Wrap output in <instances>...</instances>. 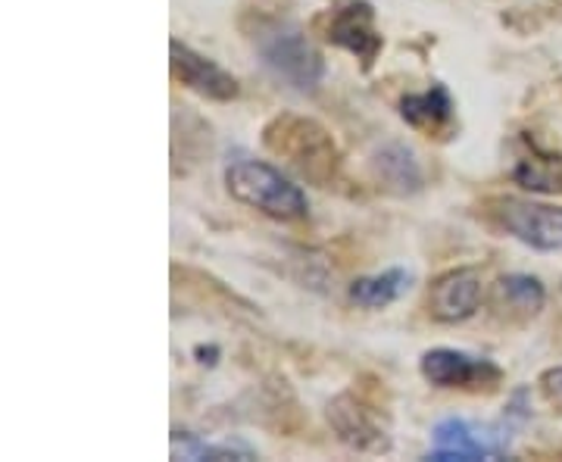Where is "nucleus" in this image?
Segmentation results:
<instances>
[{
  "mask_svg": "<svg viewBox=\"0 0 562 462\" xmlns=\"http://www.w3.org/2000/svg\"><path fill=\"white\" fill-rule=\"evenodd\" d=\"M244 35L257 50L262 66L288 88L313 94L325 79V60L297 22L250 13L244 20Z\"/></svg>",
  "mask_w": 562,
  "mask_h": 462,
  "instance_id": "obj_1",
  "label": "nucleus"
},
{
  "mask_svg": "<svg viewBox=\"0 0 562 462\" xmlns=\"http://www.w3.org/2000/svg\"><path fill=\"white\" fill-rule=\"evenodd\" d=\"M262 147L291 172L316 188H331L341 172V150L331 132L313 116L279 113L262 125Z\"/></svg>",
  "mask_w": 562,
  "mask_h": 462,
  "instance_id": "obj_2",
  "label": "nucleus"
},
{
  "mask_svg": "<svg viewBox=\"0 0 562 462\" xmlns=\"http://www.w3.org/2000/svg\"><path fill=\"white\" fill-rule=\"evenodd\" d=\"M225 191L244 206L276 222H297L310 213L301 184L262 160H238L225 169Z\"/></svg>",
  "mask_w": 562,
  "mask_h": 462,
  "instance_id": "obj_3",
  "label": "nucleus"
},
{
  "mask_svg": "<svg viewBox=\"0 0 562 462\" xmlns=\"http://www.w3.org/2000/svg\"><path fill=\"white\" fill-rule=\"evenodd\" d=\"M491 222L531 250L560 253L562 250V206L525 201V198H494L487 201Z\"/></svg>",
  "mask_w": 562,
  "mask_h": 462,
  "instance_id": "obj_4",
  "label": "nucleus"
},
{
  "mask_svg": "<svg viewBox=\"0 0 562 462\" xmlns=\"http://www.w3.org/2000/svg\"><path fill=\"white\" fill-rule=\"evenodd\" d=\"M316 25H319L322 38L347 50L350 57H357L366 72L382 54L384 38L375 25V10L369 0H338L335 7L322 13Z\"/></svg>",
  "mask_w": 562,
  "mask_h": 462,
  "instance_id": "obj_5",
  "label": "nucleus"
},
{
  "mask_svg": "<svg viewBox=\"0 0 562 462\" xmlns=\"http://www.w3.org/2000/svg\"><path fill=\"white\" fill-rule=\"evenodd\" d=\"M422 379L443 391H494L503 382V369L487 357H475L453 347H435L425 350L419 360Z\"/></svg>",
  "mask_w": 562,
  "mask_h": 462,
  "instance_id": "obj_6",
  "label": "nucleus"
},
{
  "mask_svg": "<svg viewBox=\"0 0 562 462\" xmlns=\"http://www.w3.org/2000/svg\"><path fill=\"white\" fill-rule=\"evenodd\" d=\"M509 438L497 425H475L460 416H450L431 428V450L428 460L438 462H475L494 460L506 453Z\"/></svg>",
  "mask_w": 562,
  "mask_h": 462,
  "instance_id": "obj_7",
  "label": "nucleus"
},
{
  "mask_svg": "<svg viewBox=\"0 0 562 462\" xmlns=\"http://www.w3.org/2000/svg\"><path fill=\"white\" fill-rule=\"evenodd\" d=\"M169 69H172V79L179 81L181 88H188L191 94H198L203 101L228 103L241 94V84L228 69H222L216 60L198 54L194 47L181 44L179 38L169 41Z\"/></svg>",
  "mask_w": 562,
  "mask_h": 462,
  "instance_id": "obj_8",
  "label": "nucleus"
},
{
  "mask_svg": "<svg viewBox=\"0 0 562 462\" xmlns=\"http://www.w3.org/2000/svg\"><path fill=\"white\" fill-rule=\"evenodd\" d=\"M325 419L331 425L335 438L347 447V450H357V453H387L391 450V435L379 419H375V409H369L357 394H338L335 401L328 403L325 409Z\"/></svg>",
  "mask_w": 562,
  "mask_h": 462,
  "instance_id": "obj_9",
  "label": "nucleus"
},
{
  "mask_svg": "<svg viewBox=\"0 0 562 462\" xmlns=\"http://www.w3.org/2000/svg\"><path fill=\"white\" fill-rule=\"evenodd\" d=\"M479 306H482V272L472 266L447 269L428 288V316L441 325L472 319Z\"/></svg>",
  "mask_w": 562,
  "mask_h": 462,
  "instance_id": "obj_10",
  "label": "nucleus"
},
{
  "mask_svg": "<svg viewBox=\"0 0 562 462\" xmlns=\"http://www.w3.org/2000/svg\"><path fill=\"white\" fill-rule=\"evenodd\" d=\"M401 120L425 138H443L457 122V103L443 84H431L403 98Z\"/></svg>",
  "mask_w": 562,
  "mask_h": 462,
  "instance_id": "obj_11",
  "label": "nucleus"
},
{
  "mask_svg": "<svg viewBox=\"0 0 562 462\" xmlns=\"http://www.w3.org/2000/svg\"><path fill=\"white\" fill-rule=\"evenodd\" d=\"M372 172H375V181L391 194H416L422 188L419 162L413 157V150L403 144L382 147L372 160Z\"/></svg>",
  "mask_w": 562,
  "mask_h": 462,
  "instance_id": "obj_12",
  "label": "nucleus"
},
{
  "mask_svg": "<svg viewBox=\"0 0 562 462\" xmlns=\"http://www.w3.org/2000/svg\"><path fill=\"white\" fill-rule=\"evenodd\" d=\"M406 291H409V272L394 266V269L357 279L350 284V301L357 303L360 309H384V306L401 301Z\"/></svg>",
  "mask_w": 562,
  "mask_h": 462,
  "instance_id": "obj_13",
  "label": "nucleus"
},
{
  "mask_svg": "<svg viewBox=\"0 0 562 462\" xmlns=\"http://www.w3.org/2000/svg\"><path fill=\"white\" fill-rule=\"evenodd\" d=\"M494 303L497 309L519 316V319H531L538 316L547 303V291L535 275H503L501 282L494 284Z\"/></svg>",
  "mask_w": 562,
  "mask_h": 462,
  "instance_id": "obj_14",
  "label": "nucleus"
},
{
  "mask_svg": "<svg viewBox=\"0 0 562 462\" xmlns=\"http://www.w3.org/2000/svg\"><path fill=\"white\" fill-rule=\"evenodd\" d=\"M513 181L531 194H562V162L553 154L531 150L513 166Z\"/></svg>",
  "mask_w": 562,
  "mask_h": 462,
  "instance_id": "obj_15",
  "label": "nucleus"
},
{
  "mask_svg": "<svg viewBox=\"0 0 562 462\" xmlns=\"http://www.w3.org/2000/svg\"><path fill=\"white\" fill-rule=\"evenodd\" d=\"M172 453L181 460H250V450L241 443H210L203 438H172Z\"/></svg>",
  "mask_w": 562,
  "mask_h": 462,
  "instance_id": "obj_16",
  "label": "nucleus"
},
{
  "mask_svg": "<svg viewBox=\"0 0 562 462\" xmlns=\"http://www.w3.org/2000/svg\"><path fill=\"white\" fill-rule=\"evenodd\" d=\"M541 384L550 397H562V365H557V369H547V372L541 375Z\"/></svg>",
  "mask_w": 562,
  "mask_h": 462,
  "instance_id": "obj_17",
  "label": "nucleus"
},
{
  "mask_svg": "<svg viewBox=\"0 0 562 462\" xmlns=\"http://www.w3.org/2000/svg\"><path fill=\"white\" fill-rule=\"evenodd\" d=\"M194 353H198V360L201 362L213 365V362H216V357H220V347H198Z\"/></svg>",
  "mask_w": 562,
  "mask_h": 462,
  "instance_id": "obj_18",
  "label": "nucleus"
}]
</instances>
